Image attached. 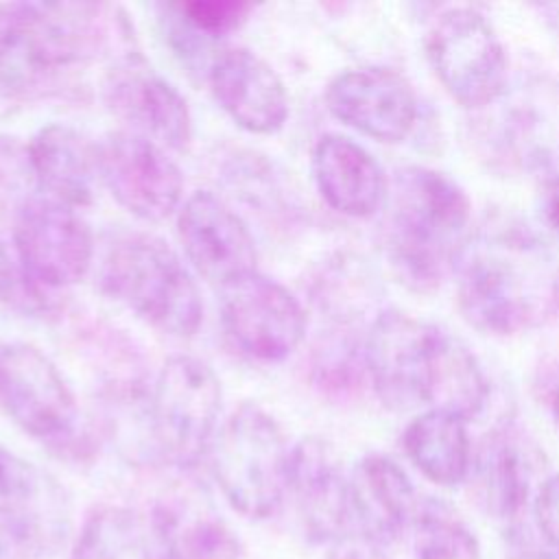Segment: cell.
Here are the masks:
<instances>
[{
	"label": "cell",
	"mask_w": 559,
	"mask_h": 559,
	"mask_svg": "<svg viewBox=\"0 0 559 559\" xmlns=\"http://www.w3.org/2000/svg\"><path fill=\"white\" fill-rule=\"evenodd\" d=\"M452 275L463 319L485 334L515 336L559 319V260L518 221L469 231Z\"/></svg>",
	"instance_id": "obj_1"
},
{
	"label": "cell",
	"mask_w": 559,
	"mask_h": 559,
	"mask_svg": "<svg viewBox=\"0 0 559 559\" xmlns=\"http://www.w3.org/2000/svg\"><path fill=\"white\" fill-rule=\"evenodd\" d=\"M472 203L448 175L406 166L389 181L384 251L391 269L415 293H430L452 273L469 236Z\"/></svg>",
	"instance_id": "obj_2"
},
{
	"label": "cell",
	"mask_w": 559,
	"mask_h": 559,
	"mask_svg": "<svg viewBox=\"0 0 559 559\" xmlns=\"http://www.w3.org/2000/svg\"><path fill=\"white\" fill-rule=\"evenodd\" d=\"M127 31L116 9L83 2L0 4V96H26Z\"/></svg>",
	"instance_id": "obj_3"
},
{
	"label": "cell",
	"mask_w": 559,
	"mask_h": 559,
	"mask_svg": "<svg viewBox=\"0 0 559 559\" xmlns=\"http://www.w3.org/2000/svg\"><path fill=\"white\" fill-rule=\"evenodd\" d=\"M98 286L164 334L188 338L203 321V301L190 269L155 234H116L100 255Z\"/></svg>",
	"instance_id": "obj_4"
},
{
	"label": "cell",
	"mask_w": 559,
	"mask_h": 559,
	"mask_svg": "<svg viewBox=\"0 0 559 559\" xmlns=\"http://www.w3.org/2000/svg\"><path fill=\"white\" fill-rule=\"evenodd\" d=\"M290 456L275 417L253 402H242L218 426L207 452L223 498L249 520H266L286 502Z\"/></svg>",
	"instance_id": "obj_5"
},
{
	"label": "cell",
	"mask_w": 559,
	"mask_h": 559,
	"mask_svg": "<svg viewBox=\"0 0 559 559\" xmlns=\"http://www.w3.org/2000/svg\"><path fill=\"white\" fill-rule=\"evenodd\" d=\"M0 408L57 456L85 461L96 448L83 428L70 384L55 362L28 343L0 347Z\"/></svg>",
	"instance_id": "obj_6"
},
{
	"label": "cell",
	"mask_w": 559,
	"mask_h": 559,
	"mask_svg": "<svg viewBox=\"0 0 559 559\" xmlns=\"http://www.w3.org/2000/svg\"><path fill=\"white\" fill-rule=\"evenodd\" d=\"M223 389L214 369L190 354L170 356L153 384L148 432L155 459L194 467L207 456L221 426Z\"/></svg>",
	"instance_id": "obj_7"
},
{
	"label": "cell",
	"mask_w": 559,
	"mask_h": 559,
	"mask_svg": "<svg viewBox=\"0 0 559 559\" xmlns=\"http://www.w3.org/2000/svg\"><path fill=\"white\" fill-rule=\"evenodd\" d=\"M445 330L400 310L380 312L362 345V365L378 400L391 411L432 406Z\"/></svg>",
	"instance_id": "obj_8"
},
{
	"label": "cell",
	"mask_w": 559,
	"mask_h": 559,
	"mask_svg": "<svg viewBox=\"0 0 559 559\" xmlns=\"http://www.w3.org/2000/svg\"><path fill=\"white\" fill-rule=\"evenodd\" d=\"M426 55L445 92L467 109L491 107L507 92L504 46L476 9L439 13L426 35Z\"/></svg>",
	"instance_id": "obj_9"
},
{
	"label": "cell",
	"mask_w": 559,
	"mask_h": 559,
	"mask_svg": "<svg viewBox=\"0 0 559 559\" xmlns=\"http://www.w3.org/2000/svg\"><path fill=\"white\" fill-rule=\"evenodd\" d=\"M13 247L28 277L44 290L81 282L94 260V236L85 218L48 197H33L20 205Z\"/></svg>",
	"instance_id": "obj_10"
},
{
	"label": "cell",
	"mask_w": 559,
	"mask_h": 559,
	"mask_svg": "<svg viewBox=\"0 0 559 559\" xmlns=\"http://www.w3.org/2000/svg\"><path fill=\"white\" fill-rule=\"evenodd\" d=\"M221 293L223 332L251 360L280 362L304 341L306 310L284 284L253 273Z\"/></svg>",
	"instance_id": "obj_11"
},
{
	"label": "cell",
	"mask_w": 559,
	"mask_h": 559,
	"mask_svg": "<svg viewBox=\"0 0 559 559\" xmlns=\"http://www.w3.org/2000/svg\"><path fill=\"white\" fill-rule=\"evenodd\" d=\"M96 170L118 205L142 221H164L181 203L183 175L175 159L164 146L127 129L98 142Z\"/></svg>",
	"instance_id": "obj_12"
},
{
	"label": "cell",
	"mask_w": 559,
	"mask_h": 559,
	"mask_svg": "<svg viewBox=\"0 0 559 559\" xmlns=\"http://www.w3.org/2000/svg\"><path fill=\"white\" fill-rule=\"evenodd\" d=\"M107 109L166 151H186L192 142V114L179 90L138 52L120 55L103 76Z\"/></svg>",
	"instance_id": "obj_13"
},
{
	"label": "cell",
	"mask_w": 559,
	"mask_h": 559,
	"mask_svg": "<svg viewBox=\"0 0 559 559\" xmlns=\"http://www.w3.org/2000/svg\"><path fill=\"white\" fill-rule=\"evenodd\" d=\"M493 105L491 138L498 157L542 181L559 175V81L531 76Z\"/></svg>",
	"instance_id": "obj_14"
},
{
	"label": "cell",
	"mask_w": 559,
	"mask_h": 559,
	"mask_svg": "<svg viewBox=\"0 0 559 559\" xmlns=\"http://www.w3.org/2000/svg\"><path fill=\"white\" fill-rule=\"evenodd\" d=\"M177 234L190 266L221 290L258 273L247 223L210 190H197L181 203Z\"/></svg>",
	"instance_id": "obj_15"
},
{
	"label": "cell",
	"mask_w": 559,
	"mask_h": 559,
	"mask_svg": "<svg viewBox=\"0 0 559 559\" xmlns=\"http://www.w3.org/2000/svg\"><path fill=\"white\" fill-rule=\"evenodd\" d=\"M0 526L26 559L55 552L70 526L61 487L4 445H0Z\"/></svg>",
	"instance_id": "obj_16"
},
{
	"label": "cell",
	"mask_w": 559,
	"mask_h": 559,
	"mask_svg": "<svg viewBox=\"0 0 559 559\" xmlns=\"http://www.w3.org/2000/svg\"><path fill=\"white\" fill-rule=\"evenodd\" d=\"M330 114L378 142H402L417 120L411 83L389 68H354L336 74L325 90Z\"/></svg>",
	"instance_id": "obj_17"
},
{
	"label": "cell",
	"mask_w": 559,
	"mask_h": 559,
	"mask_svg": "<svg viewBox=\"0 0 559 559\" xmlns=\"http://www.w3.org/2000/svg\"><path fill=\"white\" fill-rule=\"evenodd\" d=\"M288 498L312 544H334L349 533V476L328 441L304 437L293 445Z\"/></svg>",
	"instance_id": "obj_18"
},
{
	"label": "cell",
	"mask_w": 559,
	"mask_h": 559,
	"mask_svg": "<svg viewBox=\"0 0 559 559\" xmlns=\"http://www.w3.org/2000/svg\"><path fill=\"white\" fill-rule=\"evenodd\" d=\"M207 83L218 107L240 129L271 135L286 124V87L273 66L253 50H221L207 68Z\"/></svg>",
	"instance_id": "obj_19"
},
{
	"label": "cell",
	"mask_w": 559,
	"mask_h": 559,
	"mask_svg": "<svg viewBox=\"0 0 559 559\" xmlns=\"http://www.w3.org/2000/svg\"><path fill=\"white\" fill-rule=\"evenodd\" d=\"M419 500L406 472L389 456L365 454L349 474V513L356 533L389 546L413 528Z\"/></svg>",
	"instance_id": "obj_20"
},
{
	"label": "cell",
	"mask_w": 559,
	"mask_h": 559,
	"mask_svg": "<svg viewBox=\"0 0 559 559\" xmlns=\"http://www.w3.org/2000/svg\"><path fill=\"white\" fill-rule=\"evenodd\" d=\"M312 177L323 201L345 216L367 218L384 207L389 181L382 166L345 135L325 133L317 140Z\"/></svg>",
	"instance_id": "obj_21"
},
{
	"label": "cell",
	"mask_w": 559,
	"mask_h": 559,
	"mask_svg": "<svg viewBox=\"0 0 559 559\" xmlns=\"http://www.w3.org/2000/svg\"><path fill=\"white\" fill-rule=\"evenodd\" d=\"M469 476L476 502L487 515L509 526L520 524L531 496L533 465L513 424L496 426L483 437L472 452Z\"/></svg>",
	"instance_id": "obj_22"
},
{
	"label": "cell",
	"mask_w": 559,
	"mask_h": 559,
	"mask_svg": "<svg viewBox=\"0 0 559 559\" xmlns=\"http://www.w3.org/2000/svg\"><path fill=\"white\" fill-rule=\"evenodd\" d=\"M31 173L41 197L74 210L92 203L96 170V146L70 124L52 122L33 133L26 146Z\"/></svg>",
	"instance_id": "obj_23"
},
{
	"label": "cell",
	"mask_w": 559,
	"mask_h": 559,
	"mask_svg": "<svg viewBox=\"0 0 559 559\" xmlns=\"http://www.w3.org/2000/svg\"><path fill=\"white\" fill-rule=\"evenodd\" d=\"M70 559H168V546L157 513L100 504L85 515Z\"/></svg>",
	"instance_id": "obj_24"
},
{
	"label": "cell",
	"mask_w": 559,
	"mask_h": 559,
	"mask_svg": "<svg viewBox=\"0 0 559 559\" xmlns=\"http://www.w3.org/2000/svg\"><path fill=\"white\" fill-rule=\"evenodd\" d=\"M408 461L432 483L454 487L467 480L472 443L467 421L448 411L428 408L417 415L402 435Z\"/></svg>",
	"instance_id": "obj_25"
},
{
	"label": "cell",
	"mask_w": 559,
	"mask_h": 559,
	"mask_svg": "<svg viewBox=\"0 0 559 559\" xmlns=\"http://www.w3.org/2000/svg\"><path fill=\"white\" fill-rule=\"evenodd\" d=\"M168 546V559H242L240 539L218 518L201 513L181 520L170 509L155 511Z\"/></svg>",
	"instance_id": "obj_26"
},
{
	"label": "cell",
	"mask_w": 559,
	"mask_h": 559,
	"mask_svg": "<svg viewBox=\"0 0 559 559\" xmlns=\"http://www.w3.org/2000/svg\"><path fill=\"white\" fill-rule=\"evenodd\" d=\"M413 539L417 559H480V546L463 520L437 500L419 502Z\"/></svg>",
	"instance_id": "obj_27"
},
{
	"label": "cell",
	"mask_w": 559,
	"mask_h": 559,
	"mask_svg": "<svg viewBox=\"0 0 559 559\" xmlns=\"http://www.w3.org/2000/svg\"><path fill=\"white\" fill-rule=\"evenodd\" d=\"M175 17V31L194 39H218L240 28L253 7L238 0H192L168 7Z\"/></svg>",
	"instance_id": "obj_28"
},
{
	"label": "cell",
	"mask_w": 559,
	"mask_h": 559,
	"mask_svg": "<svg viewBox=\"0 0 559 559\" xmlns=\"http://www.w3.org/2000/svg\"><path fill=\"white\" fill-rule=\"evenodd\" d=\"M0 304L22 310V312H41L48 310L50 299L48 290L39 288L17 255L9 251V247L0 240Z\"/></svg>",
	"instance_id": "obj_29"
},
{
	"label": "cell",
	"mask_w": 559,
	"mask_h": 559,
	"mask_svg": "<svg viewBox=\"0 0 559 559\" xmlns=\"http://www.w3.org/2000/svg\"><path fill=\"white\" fill-rule=\"evenodd\" d=\"M533 509L542 537L559 555V472L539 485Z\"/></svg>",
	"instance_id": "obj_30"
},
{
	"label": "cell",
	"mask_w": 559,
	"mask_h": 559,
	"mask_svg": "<svg viewBox=\"0 0 559 559\" xmlns=\"http://www.w3.org/2000/svg\"><path fill=\"white\" fill-rule=\"evenodd\" d=\"M325 559H389V555L384 552V546L358 533H347L330 544Z\"/></svg>",
	"instance_id": "obj_31"
},
{
	"label": "cell",
	"mask_w": 559,
	"mask_h": 559,
	"mask_svg": "<svg viewBox=\"0 0 559 559\" xmlns=\"http://www.w3.org/2000/svg\"><path fill=\"white\" fill-rule=\"evenodd\" d=\"M507 559H557L550 550H546L531 531L520 522L509 526L507 535Z\"/></svg>",
	"instance_id": "obj_32"
},
{
	"label": "cell",
	"mask_w": 559,
	"mask_h": 559,
	"mask_svg": "<svg viewBox=\"0 0 559 559\" xmlns=\"http://www.w3.org/2000/svg\"><path fill=\"white\" fill-rule=\"evenodd\" d=\"M537 212L546 231L559 240V175L548 177L539 183Z\"/></svg>",
	"instance_id": "obj_33"
},
{
	"label": "cell",
	"mask_w": 559,
	"mask_h": 559,
	"mask_svg": "<svg viewBox=\"0 0 559 559\" xmlns=\"http://www.w3.org/2000/svg\"><path fill=\"white\" fill-rule=\"evenodd\" d=\"M535 389L539 393V400L552 415L555 424L559 426V360H552L539 369Z\"/></svg>",
	"instance_id": "obj_34"
},
{
	"label": "cell",
	"mask_w": 559,
	"mask_h": 559,
	"mask_svg": "<svg viewBox=\"0 0 559 559\" xmlns=\"http://www.w3.org/2000/svg\"><path fill=\"white\" fill-rule=\"evenodd\" d=\"M0 559H26L2 526H0Z\"/></svg>",
	"instance_id": "obj_35"
},
{
	"label": "cell",
	"mask_w": 559,
	"mask_h": 559,
	"mask_svg": "<svg viewBox=\"0 0 559 559\" xmlns=\"http://www.w3.org/2000/svg\"><path fill=\"white\" fill-rule=\"evenodd\" d=\"M0 347H2V343H0Z\"/></svg>",
	"instance_id": "obj_36"
}]
</instances>
